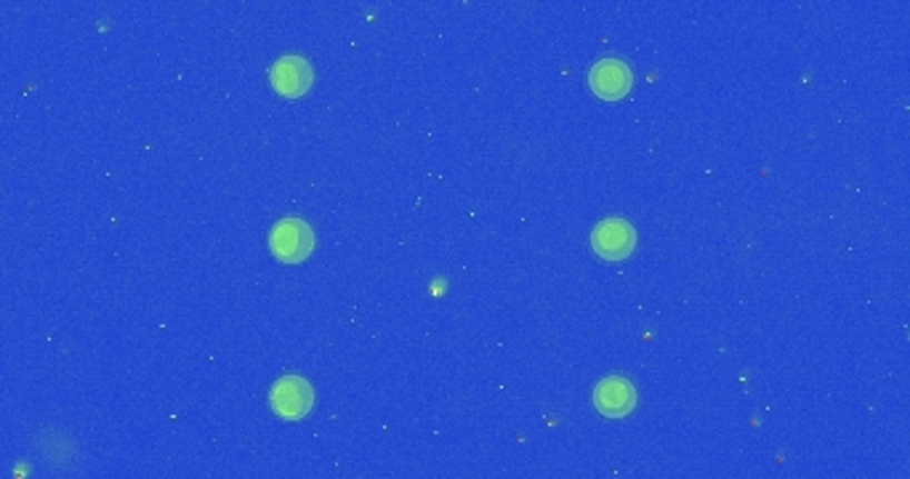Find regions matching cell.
Listing matches in <instances>:
<instances>
[{
  "instance_id": "obj_6",
  "label": "cell",
  "mask_w": 910,
  "mask_h": 479,
  "mask_svg": "<svg viewBox=\"0 0 910 479\" xmlns=\"http://www.w3.org/2000/svg\"><path fill=\"white\" fill-rule=\"evenodd\" d=\"M269 78L271 86H275L277 93H283V97H301V93L311 86V67L307 59L301 57H283L277 59L275 67H271Z\"/></svg>"
},
{
  "instance_id": "obj_4",
  "label": "cell",
  "mask_w": 910,
  "mask_h": 479,
  "mask_svg": "<svg viewBox=\"0 0 910 479\" xmlns=\"http://www.w3.org/2000/svg\"><path fill=\"white\" fill-rule=\"evenodd\" d=\"M594 405L607 418L629 416L636 405L634 383L623 379V376H610V379L600 381V387L594 389Z\"/></svg>"
},
{
  "instance_id": "obj_3",
  "label": "cell",
  "mask_w": 910,
  "mask_h": 479,
  "mask_svg": "<svg viewBox=\"0 0 910 479\" xmlns=\"http://www.w3.org/2000/svg\"><path fill=\"white\" fill-rule=\"evenodd\" d=\"M634 242H636L634 227L623 219L602 221V224H596L594 234H591V246H594V251L600 253L602 259H610V261L626 259V256L634 251Z\"/></svg>"
},
{
  "instance_id": "obj_1",
  "label": "cell",
  "mask_w": 910,
  "mask_h": 479,
  "mask_svg": "<svg viewBox=\"0 0 910 479\" xmlns=\"http://www.w3.org/2000/svg\"><path fill=\"white\" fill-rule=\"evenodd\" d=\"M269 246H271V251H275L277 259L288 261V265H296V261H304L311 253L315 234H311V227L304 224V221L283 219V221H277L275 229H271Z\"/></svg>"
},
{
  "instance_id": "obj_5",
  "label": "cell",
  "mask_w": 910,
  "mask_h": 479,
  "mask_svg": "<svg viewBox=\"0 0 910 479\" xmlns=\"http://www.w3.org/2000/svg\"><path fill=\"white\" fill-rule=\"evenodd\" d=\"M631 70L629 64H623L621 59H602L591 67L588 72V83L594 89L596 97L602 99H621L631 91Z\"/></svg>"
},
{
  "instance_id": "obj_2",
  "label": "cell",
  "mask_w": 910,
  "mask_h": 479,
  "mask_svg": "<svg viewBox=\"0 0 910 479\" xmlns=\"http://www.w3.org/2000/svg\"><path fill=\"white\" fill-rule=\"evenodd\" d=\"M271 408H275L277 416L290 418H304L315 405V395H311V387L301 376H283L280 381L271 387Z\"/></svg>"
}]
</instances>
